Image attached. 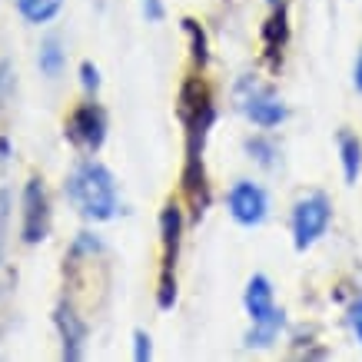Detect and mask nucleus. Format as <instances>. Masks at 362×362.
<instances>
[{"mask_svg":"<svg viewBox=\"0 0 362 362\" xmlns=\"http://www.w3.org/2000/svg\"><path fill=\"white\" fill-rule=\"evenodd\" d=\"M176 117L183 123V173H180V187L187 197V206L193 220H199L209 209V180L206 163H203V150H206L209 127L216 120V107H213V93L199 77H187L176 97Z\"/></svg>","mask_w":362,"mask_h":362,"instance_id":"nucleus-1","label":"nucleus"},{"mask_svg":"<svg viewBox=\"0 0 362 362\" xmlns=\"http://www.w3.org/2000/svg\"><path fill=\"white\" fill-rule=\"evenodd\" d=\"M66 197L80 209V216H87L93 223L113 220L120 209V197H117V183L113 173L100 160H83L66 180Z\"/></svg>","mask_w":362,"mask_h":362,"instance_id":"nucleus-2","label":"nucleus"},{"mask_svg":"<svg viewBox=\"0 0 362 362\" xmlns=\"http://www.w3.org/2000/svg\"><path fill=\"white\" fill-rule=\"evenodd\" d=\"M180 240H183V209L180 203H166L160 213V283H156V306L170 309L176 303V259H180Z\"/></svg>","mask_w":362,"mask_h":362,"instance_id":"nucleus-3","label":"nucleus"},{"mask_svg":"<svg viewBox=\"0 0 362 362\" xmlns=\"http://www.w3.org/2000/svg\"><path fill=\"white\" fill-rule=\"evenodd\" d=\"M243 303H246V313L252 319V329L246 336V342L250 346H269L279 336V329H283V309L276 306V299H273V283L263 273H256L246 283Z\"/></svg>","mask_w":362,"mask_h":362,"instance_id":"nucleus-4","label":"nucleus"},{"mask_svg":"<svg viewBox=\"0 0 362 362\" xmlns=\"http://www.w3.org/2000/svg\"><path fill=\"white\" fill-rule=\"evenodd\" d=\"M236 103H240V110L250 117L256 127H279L286 120V107L283 100L276 97V90L269 83H259L256 77H243L236 83Z\"/></svg>","mask_w":362,"mask_h":362,"instance_id":"nucleus-5","label":"nucleus"},{"mask_svg":"<svg viewBox=\"0 0 362 362\" xmlns=\"http://www.w3.org/2000/svg\"><path fill=\"white\" fill-rule=\"evenodd\" d=\"M332 220V203L326 193H309L296 203L293 209V243H296L299 252H306L313 243L326 233Z\"/></svg>","mask_w":362,"mask_h":362,"instance_id":"nucleus-6","label":"nucleus"},{"mask_svg":"<svg viewBox=\"0 0 362 362\" xmlns=\"http://www.w3.org/2000/svg\"><path fill=\"white\" fill-rule=\"evenodd\" d=\"M66 140L77 143L80 150H87V153H97L103 140H107V110L100 107V103H80L77 110L70 113V120H66Z\"/></svg>","mask_w":362,"mask_h":362,"instance_id":"nucleus-7","label":"nucleus"},{"mask_svg":"<svg viewBox=\"0 0 362 362\" xmlns=\"http://www.w3.org/2000/svg\"><path fill=\"white\" fill-rule=\"evenodd\" d=\"M50 233V199H47L44 180H27L23 187V223H21V236L23 243H40Z\"/></svg>","mask_w":362,"mask_h":362,"instance_id":"nucleus-8","label":"nucleus"},{"mask_svg":"<svg viewBox=\"0 0 362 362\" xmlns=\"http://www.w3.org/2000/svg\"><path fill=\"white\" fill-rule=\"evenodd\" d=\"M230 213L240 226H259L269 213V199H266V189L250 183V180H240L230 187Z\"/></svg>","mask_w":362,"mask_h":362,"instance_id":"nucleus-9","label":"nucleus"},{"mask_svg":"<svg viewBox=\"0 0 362 362\" xmlns=\"http://www.w3.org/2000/svg\"><path fill=\"white\" fill-rule=\"evenodd\" d=\"M54 322L60 329V339H64V359L77 362L83 356V342H87V322L77 316V309L70 303H60L54 313Z\"/></svg>","mask_w":362,"mask_h":362,"instance_id":"nucleus-10","label":"nucleus"},{"mask_svg":"<svg viewBox=\"0 0 362 362\" xmlns=\"http://www.w3.org/2000/svg\"><path fill=\"white\" fill-rule=\"evenodd\" d=\"M286 44H289V11H286V4L279 0L276 11L269 13V21L263 23V54H266L269 70H279Z\"/></svg>","mask_w":362,"mask_h":362,"instance_id":"nucleus-11","label":"nucleus"},{"mask_svg":"<svg viewBox=\"0 0 362 362\" xmlns=\"http://www.w3.org/2000/svg\"><path fill=\"white\" fill-rule=\"evenodd\" d=\"M339 156H342V173H346V183H356L362 170V143L356 133L342 130L339 133Z\"/></svg>","mask_w":362,"mask_h":362,"instance_id":"nucleus-12","label":"nucleus"},{"mask_svg":"<svg viewBox=\"0 0 362 362\" xmlns=\"http://www.w3.org/2000/svg\"><path fill=\"white\" fill-rule=\"evenodd\" d=\"M64 0H17V11L27 23H50L60 13Z\"/></svg>","mask_w":362,"mask_h":362,"instance_id":"nucleus-13","label":"nucleus"},{"mask_svg":"<svg viewBox=\"0 0 362 362\" xmlns=\"http://www.w3.org/2000/svg\"><path fill=\"white\" fill-rule=\"evenodd\" d=\"M64 44H60V37H47L44 44H40V57H37V64L44 70V77H60V70H64Z\"/></svg>","mask_w":362,"mask_h":362,"instance_id":"nucleus-14","label":"nucleus"},{"mask_svg":"<svg viewBox=\"0 0 362 362\" xmlns=\"http://www.w3.org/2000/svg\"><path fill=\"white\" fill-rule=\"evenodd\" d=\"M183 30H187L189 47H193V64L203 70V66L209 64V40H206V30H203V27H199V21H193V17H183Z\"/></svg>","mask_w":362,"mask_h":362,"instance_id":"nucleus-15","label":"nucleus"},{"mask_svg":"<svg viewBox=\"0 0 362 362\" xmlns=\"http://www.w3.org/2000/svg\"><path fill=\"white\" fill-rule=\"evenodd\" d=\"M246 150H250L252 156H256V160H259V163L263 166H273V156H276V146L269 140H263V136H256V140H250L246 143Z\"/></svg>","mask_w":362,"mask_h":362,"instance_id":"nucleus-16","label":"nucleus"},{"mask_svg":"<svg viewBox=\"0 0 362 362\" xmlns=\"http://www.w3.org/2000/svg\"><path fill=\"white\" fill-rule=\"evenodd\" d=\"M7 230H11V193L0 189V256L7 246Z\"/></svg>","mask_w":362,"mask_h":362,"instance_id":"nucleus-17","label":"nucleus"},{"mask_svg":"<svg viewBox=\"0 0 362 362\" xmlns=\"http://www.w3.org/2000/svg\"><path fill=\"white\" fill-rule=\"evenodd\" d=\"M150 356H153V346H150V336H146V332H143V329H136V332H133V359H136V362H146V359H150Z\"/></svg>","mask_w":362,"mask_h":362,"instance_id":"nucleus-18","label":"nucleus"},{"mask_svg":"<svg viewBox=\"0 0 362 362\" xmlns=\"http://www.w3.org/2000/svg\"><path fill=\"white\" fill-rule=\"evenodd\" d=\"M80 83H83V90H90V93H97L100 90V70L90 64V60L80 64Z\"/></svg>","mask_w":362,"mask_h":362,"instance_id":"nucleus-19","label":"nucleus"},{"mask_svg":"<svg viewBox=\"0 0 362 362\" xmlns=\"http://www.w3.org/2000/svg\"><path fill=\"white\" fill-rule=\"evenodd\" d=\"M11 90H13V66L0 64V110H4V103L11 100Z\"/></svg>","mask_w":362,"mask_h":362,"instance_id":"nucleus-20","label":"nucleus"},{"mask_svg":"<svg viewBox=\"0 0 362 362\" xmlns=\"http://www.w3.org/2000/svg\"><path fill=\"white\" fill-rule=\"evenodd\" d=\"M143 4V17L150 23H160L166 17V7H163V0H140Z\"/></svg>","mask_w":362,"mask_h":362,"instance_id":"nucleus-21","label":"nucleus"},{"mask_svg":"<svg viewBox=\"0 0 362 362\" xmlns=\"http://www.w3.org/2000/svg\"><path fill=\"white\" fill-rule=\"evenodd\" d=\"M349 326H352V332H356V339L362 342V299H359V303H352V309H349Z\"/></svg>","mask_w":362,"mask_h":362,"instance_id":"nucleus-22","label":"nucleus"},{"mask_svg":"<svg viewBox=\"0 0 362 362\" xmlns=\"http://www.w3.org/2000/svg\"><path fill=\"white\" fill-rule=\"evenodd\" d=\"M7 160H11V140H7V136H0V170L7 166Z\"/></svg>","mask_w":362,"mask_h":362,"instance_id":"nucleus-23","label":"nucleus"},{"mask_svg":"<svg viewBox=\"0 0 362 362\" xmlns=\"http://www.w3.org/2000/svg\"><path fill=\"white\" fill-rule=\"evenodd\" d=\"M356 90L362 93V50H359V60H356Z\"/></svg>","mask_w":362,"mask_h":362,"instance_id":"nucleus-24","label":"nucleus"},{"mask_svg":"<svg viewBox=\"0 0 362 362\" xmlns=\"http://www.w3.org/2000/svg\"><path fill=\"white\" fill-rule=\"evenodd\" d=\"M269 4H279V0H269Z\"/></svg>","mask_w":362,"mask_h":362,"instance_id":"nucleus-25","label":"nucleus"}]
</instances>
